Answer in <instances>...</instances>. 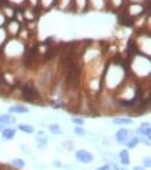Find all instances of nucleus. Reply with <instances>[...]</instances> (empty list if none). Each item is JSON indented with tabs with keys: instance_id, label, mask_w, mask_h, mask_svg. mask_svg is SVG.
I'll return each instance as SVG.
<instances>
[{
	"instance_id": "3",
	"label": "nucleus",
	"mask_w": 151,
	"mask_h": 170,
	"mask_svg": "<svg viewBox=\"0 0 151 170\" xmlns=\"http://www.w3.org/2000/svg\"><path fill=\"white\" fill-rule=\"evenodd\" d=\"M75 156H76L78 161L83 162V164H89V162L93 161L92 153H89V152H88V151H85V149H79V151H76Z\"/></svg>"
},
{
	"instance_id": "13",
	"label": "nucleus",
	"mask_w": 151,
	"mask_h": 170,
	"mask_svg": "<svg viewBox=\"0 0 151 170\" xmlns=\"http://www.w3.org/2000/svg\"><path fill=\"white\" fill-rule=\"evenodd\" d=\"M74 133L76 135H79V136H83V135H85V130L81 127V126H76V127L74 129Z\"/></svg>"
},
{
	"instance_id": "21",
	"label": "nucleus",
	"mask_w": 151,
	"mask_h": 170,
	"mask_svg": "<svg viewBox=\"0 0 151 170\" xmlns=\"http://www.w3.org/2000/svg\"><path fill=\"white\" fill-rule=\"evenodd\" d=\"M0 130H2V131L4 130V129H3V126H2V125H0Z\"/></svg>"
},
{
	"instance_id": "4",
	"label": "nucleus",
	"mask_w": 151,
	"mask_h": 170,
	"mask_svg": "<svg viewBox=\"0 0 151 170\" xmlns=\"http://www.w3.org/2000/svg\"><path fill=\"white\" fill-rule=\"evenodd\" d=\"M116 140H118V143H120V144L127 143L129 140V131L125 130V129H120L116 133Z\"/></svg>"
},
{
	"instance_id": "16",
	"label": "nucleus",
	"mask_w": 151,
	"mask_h": 170,
	"mask_svg": "<svg viewBox=\"0 0 151 170\" xmlns=\"http://www.w3.org/2000/svg\"><path fill=\"white\" fill-rule=\"evenodd\" d=\"M36 146L39 147V148H45L47 147V140L45 139H37Z\"/></svg>"
},
{
	"instance_id": "15",
	"label": "nucleus",
	"mask_w": 151,
	"mask_h": 170,
	"mask_svg": "<svg viewBox=\"0 0 151 170\" xmlns=\"http://www.w3.org/2000/svg\"><path fill=\"white\" fill-rule=\"evenodd\" d=\"M138 138H133V139H130V142H128V147L129 148H134V147H137V144H138Z\"/></svg>"
},
{
	"instance_id": "17",
	"label": "nucleus",
	"mask_w": 151,
	"mask_h": 170,
	"mask_svg": "<svg viewBox=\"0 0 151 170\" xmlns=\"http://www.w3.org/2000/svg\"><path fill=\"white\" fill-rule=\"evenodd\" d=\"M72 122L74 123H76V125H79V126H81L84 123V119H81V118H74L72 119Z\"/></svg>"
},
{
	"instance_id": "2",
	"label": "nucleus",
	"mask_w": 151,
	"mask_h": 170,
	"mask_svg": "<svg viewBox=\"0 0 151 170\" xmlns=\"http://www.w3.org/2000/svg\"><path fill=\"white\" fill-rule=\"evenodd\" d=\"M67 81L68 85L75 87L79 82V69L76 66H70V70H68V75H67Z\"/></svg>"
},
{
	"instance_id": "20",
	"label": "nucleus",
	"mask_w": 151,
	"mask_h": 170,
	"mask_svg": "<svg viewBox=\"0 0 151 170\" xmlns=\"http://www.w3.org/2000/svg\"><path fill=\"white\" fill-rule=\"evenodd\" d=\"M133 170H145V169H143V168H141V166H136Z\"/></svg>"
},
{
	"instance_id": "14",
	"label": "nucleus",
	"mask_w": 151,
	"mask_h": 170,
	"mask_svg": "<svg viewBox=\"0 0 151 170\" xmlns=\"http://www.w3.org/2000/svg\"><path fill=\"white\" fill-rule=\"evenodd\" d=\"M12 164H13L14 166H17V168H23L25 166V162L21 159H14L13 161H12Z\"/></svg>"
},
{
	"instance_id": "11",
	"label": "nucleus",
	"mask_w": 151,
	"mask_h": 170,
	"mask_svg": "<svg viewBox=\"0 0 151 170\" xmlns=\"http://www.w3.org/2000/svg\"><path fill=\"white\" fill-rule=\"evenodd\" d=\"M49 130H50V133L54 134V135H61L62 134V129L58 125H49Z\"/></svg>"
},
{
	"instance_id": "10",
	"label": "nucleus",
	"mask_w": 151,
	"mask_h": 170,
	"mask_svg": "<svg viewBox=\"0 0 151 170\" xmlns=\"http://www.w3.org/2000/svg\"><path fill=\"white\" fill-rule=\"evenodd\" d=\"M18 129L22 130L23 133H26V134H33L34 133V126H31V125H20L18 126Z\"/></svg>"
},
{
	"instance_id": "22",
	"label": "nucleus",
	"mask_w": 151,
	"mask_h": 170,
	"mask_svg": "<svg viewBox=\"0 0 151 170\" xmlns=\"http://www.w3.org/2000/svg\"><path fill=\"white\" fill-rule=\"evenodd\" d=\"M123 170H125V169H123Z\"/></svg>"
},
{
	"instance_id": "7",
	"label": "nucleus",
	"mask_w": 151,
	"mask_h": 170,
	"mask_svg": "<svg viewBox=\"0 0 151 170\" xmlns=\"http://www.w3.org/2000/svg\"><path fill=\"white\" fill-rule=\"evenodd\" d=\"M14 135H16V130H14V129L8 127V129H4V130H3V138H4L5 140L13 139Z\"/></svg>"
},
{
	"instance_id": "5",
	"label": "nucleus",
	"mask_w": 151,
	"mask_h": 170,
	"mask_svg": "<svg viewBox=\"0 0 151 170\" xmlns=\"http://www.w3.org/2000/svg\"><path fill=\"white\" fill-rule=\"evenodd\" d=\"M138 134H141L142 136H146L147 139H150V135H151V130H150V123H142L140 126V129L137 130Z\"/></svg>"
},
{
	"instance_id": "12",
	"label": "nucleus",
	"mask_w": 151,
	"mask_h": 170,
	"mask_svg": "<svg viewBox=\"0 0 151 170\" xmlns=\"http://www.w3.org/2000/svg\"><path fill=\"white\" fill-rule=\"evenodd\" d=\"M114 123L115 125H130L132 119H129V118H116V119H114Z\"/></svg>"
},
{
	"instance_id": "9",
	"label": "nucleus",
	"mask_w": 151,
	"mask_h": 170,
	"mask_svg": "<svg viewBox=\"0 0 151 170\" xmlns=\"http://www.w3.org/2000/svg\"><path fill=\"white\" fill-rule=\"evenodd\" d=\"M9 112L10 113H27L29 109L23 105H13V106H10L9 108Z\"/></svg>"
},
{
	"instance_id": "6",
	"label": "nucleus",
	"mask_w": 151,
	"mask_h": 170,
	"mask_svg": "<svg viewBox=\"0 0 151 170\" xmlns=\"http://www.w3.org/2000/svg\"><path fill=\"white\" fill-rule=\"evenodd\" d=\"M16 122V118L10 114H0V123L2 125H10V123H14Z\"/></svg>"
},
{
	"instance_id": "8",
	"label": "nucleus",
	"mask_w": 151,
	"mask_h": 170,
	"mask_svg": "<svg viewBox=\"0 0 151 170\" xmlns=\"http://www.w3.org/2000/svg\"><path fill=\"white\" fill-rule=\"evenodd\" d=\"M119 157H120V161H122V164H124V165H129L130 159H129V153H128V151L123 149L122 152L119 153Z\"/></svg>"
},
{
	"instance_id": "1",
	"label": "nucleus",
	"mask_w": 151,
	"mask_h": 170,
	"mask_svg": "<svg viewBox=\"0 0 151 170\" xmlns=\"http://www.w3.org/2000/svg\"><path fill=\"white\" fill-rule=\"evenodd\" d=\"M22 96L26 102H30V103H35V100L37 99V92L36 90L34 89L33 86L30 85H26L22 89Z\"/></svg>"
},
{
	"instance_id": "18",
	"label": "nucleus",
	"mask_w": 151,
	"mask_h": 170,
	"mask_svg": "<svg viewBox=\"0 0 151 170\" xmlns=\"http://www.w3.org/2000/svg\"><path fill=\"white\" fill-rule=\"evenodd\" d=\"M145 165H146V166H150V165H151V162H150V157H146V159H145Z\"/></svg>"
},
{
	"instance_id": "19",
	"label": "nucleus",
	"mask_w": 151,
	"mask_h": 170,
	"mask_svg": "<svg viewBox=\"0 0 151 170\" xmlns=\"http://www.w3.org/2000/svg\"><path fill=\"white\" fill-rule=\"evenodd\" d=\"M97 170H109V165H105L103 168H98Z\"/></svg>"
}]
</instances>
